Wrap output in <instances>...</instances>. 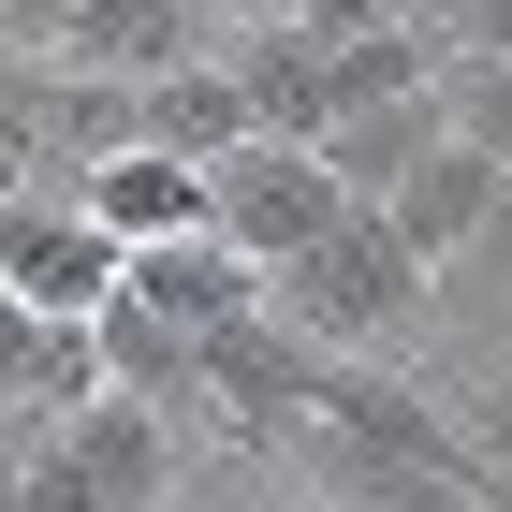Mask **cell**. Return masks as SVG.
<instances>
[{"mask_svg": "<svg viewBox=\"0 0 512 512\" xmlns=\"http://www.w3.org/2000/svg\"><path fill=\"white\" fill-rule=\"evenodd\" d=\"M425 308H439V264L395 235V205H352L308 264L278 278V322H308L322 352H395V337H425Z\"/></svg>", "mask_w": 512, "mask_h": 512, "instance_id": "1", "label": "cell"}, {"mask_svg": "<svg viewBox=\"0 0 512 512\" xmlns=\"http://www.w3.org/2000/svg\"><path fill=\"white\" fill-rule=\"evenodd\" d=\"M0 278H15V308H44V322H103V308L132 293V235L88 220V205H59V191H15Z\"/></svg>", "mask_w": 512, "mask_h": 512, "instance_id": "2", "label": "cell"}, {"mask_svg": "<svg viewBox=\"0 0 512 512\" xmlns=\"http://www.w3.org/2000/svg\"><path fill=\"white\" fill-rule=\"evenodd\" d=\"M337 220H352V176H337L322 147H278V132H264V147L220 161V235H235L264 278H293L322 235H337Z\"/></svg>", "mask_w": 512, "mask_h": 512, "instance_id": "3", "label": "cell"}, {"mask_svg": "<svg viewBox=\"0 0 512 512\" xmlns=\"http://www.w3.org/2000/svg\"><path fill=\"white\" fill-rule=\"evenodd\" d=\"M220 0H74V30H59V59L74 74H118V88H161L191 74V59H220Z\"/></svg>", "mask_w": 512, "mask_h": 512, "instance_id": "4", "label": "cell"}, {"mask_svg": "<svg viewBox=\"0 0 512 512\" xmlns=\"http://www.w3.org/2000/svg\"><path fill=\"white\" fill-rule=\"evenodd\" d=\"M132 308H161L176 337H220V322H264L278 308V278L249 264L235 235H161V249H132Z\"/></svg>", "mask_w": 512, "mask_h": 512, "instance_id": "5", "label": "cell"}, {"mask_svg": "<svg viewBox=\"0 0 512 512\" xmlns=\"http://www.w3.org/2000/svg\"><path fill=\"white\" fill-rule=\"evenodd\" d=\"M498 205H512V161H498V147H469V132H454V147H439L425 176H410V191H395V235H410V249H425L439 278H454V264H469L483 235H498Z\"/></svg>", "mask_w": 512, "mask_h": 512, "instance_id": "6", "label": "cell"}, {"mask_svg": "<svg viewBox=\"0 0 512 512\" xmlns=\"http://www.w3.org/2000/svg\"><path fill=\"white\" fill-rule=\"evenodd\" d=\"M103 395H118V352H103V322H44V308H15V439L88 425Z\"/></svg>", "mask_w": 512, "mask_h": 512, "instance_id": "7", "label": "cell"}, {"mask_svg": "<svg viewBox=\"0 0 512 512\" xmlns=\"http://www.w3.org/2000/svg\"><path fill=\"white\" fill-rule=\"evenodd\" d=\"M74 205H88V220H118L132 249H161V235H220V176H205V161H176V147H118Z\"/></svg>", "mask_w": 512, "mask_h": 512, "instance_id": "8", "label": "cell"}, {"mask_svg": "<svg viewBox=\"0 0 512 512\" xmlns=\"http://www.w3.org/2000/svg\"><path fill=\"white\" fill-rule=\"evenodd\" d=\"M88 454V483H103V512H176V410L161 395H103L88 425H59Z\"/></svg>", "mask_w": 512, "mask_h": 512, "instance_id": "9", "label": "cell"}, {"mask_svg": "<svg viewBox=\"0 0 512 512\" xmlns=\"http://www.w3.org/2000/svg\"><path fill=\"white\" fill-rule=\"evenodd\" d=\"M454 147V88H410V103H366V118H337V176H352V205H395L425 161Z\"/></svg>", "mask_w": 512, "mask_h": 512, "instance_id": "10", "label": "cell"}, {"mask_svg": "<svg viewBox=\"0 0 512 512\" xmlns=\"http://www.w3.org/2000/svg\"><path fill=\"white\" fill-rule=\"evenodd\" d=\"M147 147L205 161V176H220L235 147H264V118H249V74H235V59H191V74H161V88H147Z\"/></svg>", "mask_w": 512, "mask_h": 512, "instance_id": "11", "label": "cell"}, {"mask_svg": "<svg viewBox=\"0 0 512 512\" xmlns=\"http://www.w3.org/2000/svg\"><path fill=\"white\" fill-rule=\"evenodd\" d=\"M15 512H103V483H88L74 439H15Z\"/></svg>", "mask_w": 512, "mask_h": 512, "instance_id": "12", "label": "cell"}, {"mask_svg": "<svg viewBox=\"0 0 512 512\" xmlns=\"http://www.w3.org/2000/svg\"><path fill=\"white\" fill-rule=\"evenodd\" d=\"M469 439L512 469V366H483V381H469Z\"/></svg>", "mask_w": 512, "mask_h": 512, "instance_id": "13", "label": "cell"}, {"mask_svg": "<svg viewBox=\"0 0 512 512\" xmlns=\"http://www.w3.org/2000/svg\"><path fill=\"white\" fill-rule=\"evenodd\" d=\"M278 15H308V30H410V0H278Z\"/></svg>", "mask_w": 512, "mask_h": 512, "instance_id": "14", "label": "cell"}, {"mask_svg": "<svg viewBox=\"0 0 512 512\" xmlns=\"http://www.w3.org/2000/svg\"><path fill=\"white\" fill-rule=\"evenodd\" d=\"M454 59H512V0H454Z\"/></svg>", "mask_w": 512, "mask_h": 512, "instance_id": "15", "label": "cell"}, {"mask_svg": "<svg viewBox=\"0 0 512 512\" xmlns=\"http://www.w3.org/2000/svg\"><path fill=\"white\" fill-rule=\"evenodd\" d=\"M176 512H278V498H176Z\"/></svg>", "mask_w": 512, "mask_h": 512, "instance_id": "16", "label": "cell"}, {"mask_svg": "<svg viewBox=\"0 0 512 512\" xmlns=\"http://www.w3.org/2000/svg\"><path fill=\"white\" fill-rule=\"evenodd\" d=\"M249 15H278V0H249Z\"/></svg>", "mask_w": 512, "mask_h": 512, "instance_id": "17", "label": "cell"}]
</instances>
